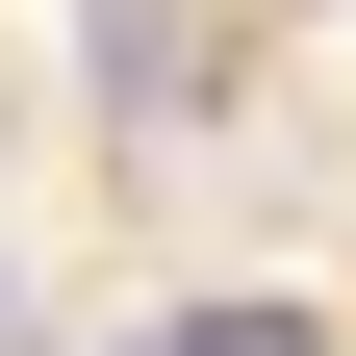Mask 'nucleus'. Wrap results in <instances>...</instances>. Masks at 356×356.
<instances>
[{"label":"nucleus","mask_w":356,"mask_h":356,"mask_svg":"<svg viewBox=\"0 0 356 356\" xmlns=\"http://www.w3.org/2000/svg\"><path fill=\"white\" fill-rule=\"evenodd\" d=\"M153 356H305V331H280V305H178Z\"/></svg>","instance_id":"f257e3e1"}]
</instances>
